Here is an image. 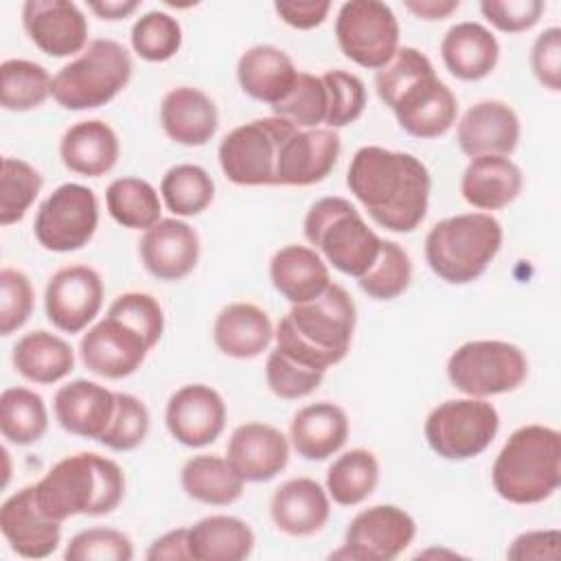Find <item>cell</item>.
I'll use <instances>...</instances> for the list:
<instances>
[{"mask_svg": "<svg viewBox=\"0 0 561 561\" xmlns=\"http://www.w3.org/2000/svg\"><path fill=\"white\" fill-rule=\"evenodd\" d=\"M131 48L145 61H169L182 46V26L167 11H149L131 26Z\"/></svg>", "mask_w": 561, "mask_h": 561, "instance_id": "44", "label": "cell"}, {"mask_svg": "<svg viewBox=\"0 0 561 561\" xmlns=\"http://www.w3.org/2000/svg\"><path fill=\"white\" fill-rule=\"evenodd\" d=\"M379 482V460L370 449L355 447L340 454L327 471V493L340 506H357Z\"/></svg>", "mask_w": 561, "mask_h": 561, "instance_id": "37", "label": "cell"}, {"mask_svg": "<svg viewBox=\"0 0 561 561\" xmlns=\"http://www.w3.org/2000/svg\"><path fill=\"white\" fill-rule=\"evenodd\" d=\"M500 414L486 399L462 397L438 403L425 419L423 434L434 454L445 460L480 456L497 436Z\"/></svg>", "mask_w": 561, "mask_h": 561, "instance_id": "11", "label": "cell"}, {"mask_svg": "<svg viewBox=\"0 0 561 561\" xmlns=\"http://www.w3.org/2000/svg\"><path fill=\"white\" fill-rule=\"evenodd\" d=\"M348 416L333 401L302 405L289 425L291 447L305 460H327L337 454L348 438Z\"/></svg>", "mask_w": 561, "mask_h": 561, "instance_id": "30", "label": "cell"}, {"mask_svg": "<svg viewBox=\"0 0 561 561\" xmlns=\"http://www.w3.org/2000/svg\"><path fill=\"white\" fill-rule=\"evenodd\" d=\"M110 217L129 230H149L162 217L160 193L140 178H116L105 191Z\"/></svg>", "mask_w": 561, "mask_h": 561, "instance_id": "39", "label": "cell"}, {"mask_svg": "<svg viewBox=\"0 0 561 561\" xmlns=\"http://www.w3.org/2000/svg\"><path fill=\"white\" fill-rule=\"evenodd\" d=\"M53 96V77L31 59H4L0 64V105L9 112H28Z\"/></svg>", "mask_w": 561, "mask_h": 561, "instance_id": "40", "label": "cell"}, {"mask_svg": "<svg viewBox=\"0 0 561 561\" xmlns=\"http://www.w3.org/2000/svg\"><path fill=\"white\" fill-rule=\"evenodd\" d=\"M138 254L145 270L158 280H182L199 261V237L178 217L160 219L142 232Z\"/></svg>", "mask_w": 561, "mask_h": 561, "instance_id": "22", "label": "cell"}, {"mask_svg": "<svg viewBox=\"0 0 561 561\" xmlns=\"http://www.w3.org/2000/svg\"><path fill=\"white\" fill-rule=\"evenodd\" d=\"M522 186V169L506 156L471 158L460 180L462 199L480 213L506 208L519 197Z\"/></svg>", "mask_w": 561, "mask_h": 561, "instance_id": "29", "label": "cell"}, {"mask_svg": "<svg viewBox=\"0 0 561 561\" xmlns=\"http://www.w3.org/2000/svg\"><path fill=\"white\" fill-rule=\"evenodd\" d=\"M447 377L465 397L486 399L517 390L528 377V359L511 342L471 340L449 355Z\"/></svg>", "mask_w": 561, "mask_h": 561, "instance_id": "10", "label": "cell"}, {"mask_svg": "<svg viewBox=\"0 0 561 561\" xmlns=\"http://www.w3.org/2000/svg\"><path fill=\"white\" fill-rule=\"evenodd\" d=\"M274 11L287 26L298 28V31H311L327 20V15L331 11V2L329 0L274 2Z\"/></svg>", "mask_w": 561, "mask_h": 561, "instance_id": "54", "label": "cell"}, {"mask_svg": "<svg viewBox=\"0 0 561 561\" xmlns=\"http://www.w3.org/2000/svg\"><path fill=\"white\" fill-rule=\"evenodd\" d=\"M66 561H131L134 559V543L131 539L105 526H94L79 530L70 537L66 550Z\"/></svg>", "mask_w": 561, "mask_h": 561, "instance_id": "49", "label": "cell"}, {"mask_svg": "<svg viewBox=\"0 0 561 561\" xmlns=\"http://www.w3.org/2000/svg\"><path fill=\"white\" fill-rule=\"evenodd\" d=\"M0 530L24 559H46L61 543V522L50 519L35 500V484L22 486L0 506Z\"/></svg>", "mask_w": 561, "mask_h": 561, "instance_id": "20", "label": "cell"}, {"mask_svg": "<svg viewBox=\"0 0 561 561\" xmlns=\"http://www.w3.org/2000/svg\"><path fill=\"white\" fill-rule=\"evenodd\" d=\"M327 88V121L329 129H342L355 123L366 110L364 81L346 70H327L322 75Z\"/></svg>", "mask_w": 561, "mask_h": 561, "instance_id": "46", "label": "cell"}, {"mask_svg": "<svg viewBox=\"0 0 561 561\" xmlns=\"http://www.w3.org/2000/svg\"><path fill=\"white\" fill-rule=\"evenodd\" d=\"M121 156L116 131L99 118H88L70 125L59 142L64 167L83 178H101L110 173Z\"/></svg>", "mask_w": 561, "mask_h": 561, "instance_id": "28", "label": "cell"}, {"mask_svg": "<svg viewBox=\"0 0 561 561\" xmlns=\"http://www.w3.org/2000/svg\"><path fill=\"white\" fill-rule=\"evenodd\" d=\"M149 421V410L138 397L129 392H116L112 421L99 443L112 451H131L147 438Z\"/></svg>", "mask_w": 561, "mask_h": 561, "instance_id": "47", "label": "cell"}, {"mask_svg": "<svg viewBox=\"0 0 561 561\" xmlns=\"http://www.w3.org/2000/svg\"><path fill=\"white\" fill-rule=\"evenodd\" d=\"M184 493L206 506H228L243 495L245 480L228 458L197 454L180 471Z\"/></svg>", "mask_w": 561, "mask_h": 561, "instance_id": "36", "label": "cell"}, {"mask_svg": "<svg viewBox=\"0 0 561 561\" xmlns=\"http://www.w3.org/2000/svg\"><path fill=\"white\" fill-rule=\"evenodd\" d=\"M561 533L557 528L526 530L513 539L506 550L508 559H559Z\"/></svg>", "mask_w": 561, "mask_h": 561, "instance_id": "53", "label": "cell"}, {"mask_svg": "<svg viewBox=\"0 0 561 561\" xmlns=\"http://www.w3.org/2000/svg\"><path fill=\"white\" fill-rule=\"evenodd\" d=\"M291 127L285 118L265 116L228 131L217 149L224 175L237 186H274L280 142Z\"/></svg>", "mask_w": 561, "mask_h": 561, "instance_id": "12", "label": "cell"}, {"mask_svg": "<svg viewBox=\"0 0 561 561\" xmlns=\"http://www.w3.org/2000/svg\"><path fill=\"white\" fill-rule=\"evenodd\" d=\"M160 125L173 142L202 147L215 136L219 127V112L204 90L178 85L162 96Z\"/></svg>", "mask_w": 561, "mask_h": 561, "instance_id": "26", "label": "cell"}, {"mask_svg": "<svg viewBox=\"0 0 561 561\" xmlns=\"http://www.w3.org/2000/svg\"><path fill=\"white\" fill-rule=\"evenodd\" d=\"M125 497V473L121 465L94 451H79L55 462L39 482L35 500L57 522L75 515H110Z\"/></svg>", "mask_w": 561, "mask_h": 561, "instance_id": "5", "label": "cell"}, {"mask_svg": "<svg viewBox=\"0 0 561 561\" xmlns=\"http://www.w3.org/2000/svg\"><path fill=\"white\" fill-rule=\"evenodd\" d=\"M375 88L401 129L414 138H438L456 123V94L436 77L430 57L414 46H399L394 57L377 70Z\"/></svg>", "mask_w": 561, "mask_h": 561, "instance_id": "3", "label": "cell"}, {"mask_svg": "<svg viewBox=\"0 0 561 561\" xmlns=\"http://www.w3.org/2000/svg\"><path fill=\"white\" fill-rule=\"evenodd\" d=\"M147 561H175V559H191L188 543H186V528H175L158 539L145 552Z\"/></svg>", "mask_w": 561, "mask_h": 561, "instance_id": "55", "label": "cell"}, {"mask_svg": "<svg viewBox=\"0 0 561 561\" xmlns=\"http://www.w3.org/2000/svg\"><path fill=\"white\" fill-rule=\"evenodd\" d=\"M517 112L495 99L473 103L458 121L456 140L465 156H511L519 142Z\"/></svg>", "mask_w": 561, "mask_h": 561, "instance_id": "21", "label": "cell"}, {"mask_svg": "<svg viewBox=\"0 0 561 561\" xmlns=\"http://www.w3.org/2000/svg\"><path fill=\"white\" fill-rule=\"evenodd\" d=\"M193 561H243L254 550L252 528L232 515H208L186 528Z\"/></svg>", "mask_w": 561, "mask_h": 561, "instance_id": "35", "label": "cell"}, {"mask_svg": "<svg viewBox=\"0 0 561 561\" xmlns=\"http://www.w3.org/2000/svg\"><path fill=\"white\" fill-rule=\"evenodd\" d=\"M162 331L164 311L158 298L145 291H125L83 333L79 355L90 373L105 379H123L142 366L147 353L160 342Z\"/></svg>", "mask_w": 561, "mask_h": 561, "instance_id": "2", "label": "cell"}, {"mask_svg": "<svg viewBox=\"0 0 561 561\" xmlns=\"http://www.w3.org/2000/svg\"><path fill=\"white\" fill-rule=\"evenodd\" d=\"M346 186L370 219L390 232H412L427 215L432 178L408 151L359 147L351 158Z\"/></svg>", "mask_w": 561, "mask_h": 561, "instance_id": "1", "label": "cell"}, {"mask_svg": "<svg viewBox=\"0 0 561 561\" xmlns=\"http://www.w3.org/2000/svg\"><path fill=\"white\" fill-rule=\"evenodd\" d=\"M302 232L329 265L353 278H362L370 270L383 241L368 228L359 210L340 195L311 204L302 221Z\"/></svg>", "mask_w": 561, "mask_h": 561, "instance_id": "8", "label": "cell"}, {"mask_svg": "<svg viewBox=\"0 0 561 561\" xmlns=\"http://www.w3.org/2000/svg\"><path fill=\"white\" fill-rule=\"evenodd\" d=\"M491 482L511 504L548 500L561 484V434L539 423L517 427L495 456Z\"/></svg>", "mask_w": 561, "mask_h": 561, "instance_id": "6", "label": "cell"}, {"mask_svg": "<svg viewBox=\"0 0 561 561\" xmlns=\"http://www.w3.org/2000/svg\"><path fill=\"white\" fill-rule=\"evenodd\" d=\"M270 515L280 533L289 537H311L327 526L331 497L318 480L291 478L272 493Z\"/></svg>", "mask_w": 561, "mask_h": 561, "instance_id": "25", "label": "cell"}, {"mask_svg": "<svg viewBox=\"0 0 561 561\" xmlns=\"http://www.w3.org/2000/svg\"><path fill=\"white\" fill-rule=\"evenodd\" d=\"M324 379V370L311 368L307 364L296 362L294 357L285 355L274 346L265 359V381L270 390L287 401H296L309 397L318 390Z\"/></svg>", "mask_w": 561, "mask_h": 561, "instance_id": "48", "label": "cell"}, {"mask_svg": "<svg viewBox=\"0 0 561 561\" xmlns=\"http://www.w3.org/2000/svg\"><path fill=\"white\" fill-rule=\"evenodd\" d=\"M11 362L18 375L31 383H57L75 368L72 346L44 329L24 333L11 351Z\"/></svg>", "mask_w": 561, "mask_h": 561, "instance_id": "34", "label": "cell"}, {"mask_svg": "<svg viewBox=\"0 0 561 561\" xmlns=\"http://www.w3.org/2000/svg\"><path fill=\"white\" fill-rule=\"evenodd\" d=\"M484 20L502 33H524L533 28L546 11L541 0H484L480 2Z\"/></svg>", "mask_w": 561, "mask_h": 561, "instance_id": "51", "label": "cell"}, {"mask_svg": "<svg viewBox=\"0 0 561 561\" xmlns=\"http://www.w3.org/2000/svg\"><path fill=\"white\" fill-rule=\"evenodd\" d=\"M460 2L458 0H408L405 9L414 13L421 20L434 22V20H445L454 11H458Z\"/></svg>", "mask_w": 561, "mask_h": 561, "instance_id": "56", "label": "cell"}, {"mask_svg": "<svg viewBox=\"0 0 561 561\" xmlns=\"http://www.w3.org/2000/svg\"><path fill=\"white\" fill-rule=\"evenodd\" d=\"M414 517L394 504H375L359 511L346 526L344 543L333 557L353 561H392L414 539Z\"/></svg>", "mask_w": 561, "mask_h": 561, "instance_id": "15", "label": "cell"}, {"mask_svg": "<svg viewBox=\"0 0 561 561\" xmlns=\"http://www.w3.org/2000/svg\"><path fill=\"white\" fill-rule=\"evenodd\" d=\"M39 171L20 158H2L0 171V226H11L24 219L42 191Z\"/></svg>", "mask_w": 561, "mask_h": 561, "instance_id": "42", "label": "cell"}, {"mask_svg": "<svg viewBox=\"0 0 561 561\" xmlns=\"http://www.w3.org/2000/svg\"><path fill=\"white\" fill-rule=\"evenodd\" d=\"M335 39L353 64L381 70L399 50V20L379 0H348L335 18Z\"/></svg>", "mask_w": 561, "mask_h": 561, "instance_id": "13", "label": "cell"}, {"mask_svg": "<svg viewBox=\"0 0 561 561\" xmlns=\"http://www.w3.org/2000/svg\"><path fill=\"white\" fill-rule=\"evenodd\" d=\"M530 68L537 81L550 92L561 90V28L548 26L530 48Z\"/></svg>", "mask_w": 561, "mask_h": 561, "instance_id": "52", "label": "cell"}, {"mask_svg": "<svg viewBox=\"0 0 561 561\" xmlns=\"http://www.w3.org/2000/svg\"><path fill=\"white\" fill-rule=\"evenodd\" d=\"M116 408V392L90 379L64 383L53 397L57 423L75 436L96 440L107 430Z\"/></svg>", "mask_w": 561, "mask_h": 561, "instance_id": "24", "label": "cell"}, {"mask_svg": "<svg viewBox=\"0 0 561 561\" xmlns=\"http://www.w3.org/2000/svg\"><path fill=\"white\" fill-rule=\"evenodd\" d=\"M169 434L184 447H206L215 443L226 427L224 397L206 383H186L178 388L164 408Z\"/></svg>", "mask_w": 561, "mask_h": 561, "instance_id": "18", "label": "cell"}, {"mask_svg": "<svg viewBox=\"0 0 561 561\" xmlns=\"http://www.w3.org/2000/svg\"><path fill=\"white\" fill-rule=\"evenodd\" d=\"M160 197L175 217H195L213 204L215 182L199 164H175L162 175Z\"/></svg>", "mask_w": 561, "mask_h": 561, "instance_id": "41", "label": "cell"}, {"mask_svg": "<svg viewBox=\"0 0 561 561\" xmlns=\"http://www.w3.org/2000/svg\"><path fill=\"white\" fill-rule=\"evenodd\" d=\"M342 140L335 129L291 127L280 142L274 186H311L337 164Z\"/></svg>", "mask_w": 561, "mask_h": 561, "instance_id": "17", "label": "cell"}, {"mask_svg": "<svg viewBox=\"0 0 561 561\" xmlns=\"http://www.w3.org/2000/svg\"><path fill=\"white\" fill-rule=\"evenodd\" d=\"M22 26L28 39L48 57H72L90 44L88 18L70 0H26Z\"/></svg>", "mask_w": 561, "mask_h": 561, "instance_id": "19", "label": "cell"}, {"mask_svg": "<svg viewBox=\"0 0 561 561\" xmlns=\"http://www.w3.org/2000/svg\"><path fill=\"white\" fill-rule=\"evenodd\" d=\"M502 241V224L491 213H460L430 228L425 261L440 280L467 285L486 272Z\"/></svg>", "mask_w": 561, "mask_h": 561, "instance_id": "7", "label": "cell"}, {"mask_svg": "<svg viewBox=\"0 0 561 561\" xmlns=\"http://www.w3.org/2000/svg\"><path fill=\"white\" fill-rule=\"evenodd\" d=\"M99 226V199L92 188L66 182L37 208L33 234L48 252H75L88 245Z\"/></svg>", "mask_w": 561, "mask_h": 561, "instance_id": "14", "label": "cell"}, {"mask_svg": "<svg viewBox=\"0 0 561 561\" xmlns=\"http://www.w3.org/2000/svg\"><path fill=\"white\" fill-rule=\"evenodd\" d=\"M48 410L44 399L31 388H4L0 394V434L7 443L26 447L44 438Z\"/></svg>", "mask_w": 561, "mask_h": 561, "instance_id": "38", "label": "cell"}, {"mask_svg": "<svg viewBox=\"0 0 561 561\" xmlns=\"http://www.w3.org/2000/svg\"><path fill=\"white\" fill-rule=\"evenodd\" d=\"M270 280L285 300L300 305L318 298L331 285V274L327 261L313 248L289 243L274 252Z\"/></svg>", "mask_w": 561, "mask_h": 561, "instance_id": "31", "label": "cell"}, {"mask_svg": "<svg viewBox=\"0 0 561 561\" xmlns=\"http://www.w3.org/2000/svg\"><path fill=\"white\" fill-rule=\"evenodd\" d=\"M445 68L460 81H480L489 77L500 59L497 37L480 22L454 24L440 42Z\"/></svg>", "mask_w": 561, "mask_h": 561, "instance_id": "32", "label": "cell"}, {"mask_svg": "<svg viewBox=\"0 0 561 561\" xmlns=\"http://www.w3.org/2000/svg\"><path fill=\"white\" fill-rule=\"evenodd\" d=\"M215 346L232 359L259 357L274 340L270 316L254 302L226 305L213 324Z\"/></svg>", "mask_w": 561, "mask_h": 561, "instance_id": "33", "label": "cell"}, {"mask_svg": "<svg viewBox=\"0 0 561 561\" xmlns=\"http://www.w3.org/2000/svg\"><path fill=\"white\" fill-rule=\"evenodd\" d=\"M134 72L129 50L116 39H92L53 77V99L70 112L94 110L118 96Z\"/></svg>", "mask_w": 561, "mask_h": 561, "instance_id": "9", "label": "cell"}, {"mask_svg": "<svg viewBox=\"0 0 561 561\" xmlns=\"http://www.w3.org/2000/svg\"><path fill=\"white\" fill-rule=\"evenodd\" d=\"M138 7H140L138 0H92V2H88V9L96 18L110 20V22L129 18Z\"/></svg>", "mask_w": 561, "mask_h": 561, "instance_id": "57", "label": "cell"}, {"mask_svg": "<svg viewBox=\"0 0 561 561\" xmlns=\"http://www.w3.org/2000/svg\"><path fill=\"white\" fill-rule=\"evenodd\" d=\"M226 458L245 482H267L287 467L289 440L274 425L243 423L230 434Z\"/></svg>", "mask_w": 561, "mask_h": 561, "instance_id": "23", "label": "cell"}, {"mask_svg": "<svg viewBox=\"0 0 561 561\" xmlns=\"http://www.w3.org/2000/svg\"><path fill=\"white\" fill-rule=\"evenodd\" d=\"M103 296V278L94 267L81 263L59 267L46 283V318L64 333H79L99 316Z\"/></svg>", "mask_w": 561, "mask_h": 561, "instance_id": "16", "label": "cell"}, {"mask_svg": "<svg viewBox=\"0 0 561 561\" xmlns=\"http://www.w3.org/2000/svg\"><path fill=\"white\" fill-rule=\"evenodd\" d=\"M298 68L291 57L272 44H256L241 53L237 61V81L241 90L261 103L274 107L296 83Z\"/></svg>", "mask_w": 561, "mask_h": 561, "instance_id": "27", "label": "cell"}, {"mask_svg": "<svg viewBox=\"0 0 561 561\" xmlns=\"http://www.w3.org/2000/svg\"><path fill=\"white\" fill-rule=\"evenodd\" d=\"M357 307L351 294L331 283L318 298L291 309L274 329L276 348L300 364L324 370L340 364L353 342Z\"/></svg>", "mask_w": 561, "mask_h": 561, "instance_id": "4", "label": "cell"}, {"mask_svg": "<svg viewBox=\"0 0 561 561\" xmlns=\"http://www.w3.org/2000/svg\"><path fill=\"white\" fill-rule=\"evenodd\" d=\"M35 307V291L28 276L15 267L0 272V335L9 337L22 329Z\"/></svg>", "mask_w": 561, "mask_h": 561, "instance_id": "50", "label": "cell"}, {"mask_svg": "<svg viewBox=\"0 0 561 561\" xmlns=\"http://www.w3.org/2000/svg\"><path fill=\"white\" fill-rule=\"evenodd\" d=\"M272 112L300 129H316L327 121V88L322 77L298 72L289 94L276 103Z\"/></svg>", "mask_w": 561, "mask_h": 561, "instance_id": "45", "label": "cell"}, {"mask_svg": "<svg viewBox=\"0 0 561 561\" xmlns=\"http://www.w3.org/2000/svg\"><path fill=\"white\" fill-rule=\"evenodd\" d=\"M412 280V261L397 241H381V250L370 270L357 278L362 291L373 300L399 298Z\"/></svg>", "mask_w": 561, "mask_h": 561, "instance_id": "43", "label": "cell"}]
</instances>
